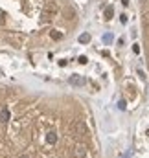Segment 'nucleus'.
I'll list each match as a JSON object with an SVG mask.
<instances>
[{
	"instance_id": "nucleus-13",
	"label": "nucleus",
	"mask_w": 149,
	"mask_h": 158,
	"mask_svg": "<svg viewBox=\"0 0 149 158\" xmlns=\"http://www.w3.org/2000/svg\"><path fill=\"white\" fill-rule=\"evenodd\" d=\"M133 52H134V53H138V52H140V46H138V44H134V46H133Z\"/></svg>"
},
{
	"instance_id": "nucleus-15",
	"label": "nucleus",
	"mask_w": 149,
	"mask_h": 158,
	"mask_svg": "<svg viewBox=\"0 0 149 158\" xmlns=\"http://www.w3.org/2000/svg\"><path fill=\"white\" fill-rule=\"evenodd\" d=\"M140 4H144V6H147V4H149V0H140Z\"/></svg>"
},
{
	"instance_id": "nucleus-10",
	"label": "nucleus",
	"mask_w": 149,
	"mask_h": 158,
	"mask_svg": "<svg viewBox=\"0 0 149 158\" xmlns=\"http://www.w3.org/2000/svg\"><path fill=\"white\" fill-rule=\"evenodd\" d=\"M112 13H114L112 6H107V7H105V11H103V15H105V19H107V20H111V19H112Z\"/></svg>"
},
{
	"instance_id": "nucleus-1",
	"label": "nucleus",
	"mask_w": 149,
	"mask_h": 158,
	"mask_svg": "<svg viewBox=\"0 0 149 158\" xmlns=\"http://www.w3.org/2000/svg\"><path fill=\"white\" fill-rule=\"evenodd\" d=\"M57 13H59V6H57L55 2H46V6H44V9H42V20H50V19H53Z\"/></svg>"
},
{
	"instance_id": "nucleus-12",
	"label": "nucleus",
	"mask_w": 149,
	"mask_h": 158,
	"mask_svg": "<svg viewBox=\"0 0 149 158\" xmlns=\"http://www.w3.org/2000/svg\"><path fill=\"white\" fill-rule=\"evenodd\" d=\"M77 61H79V63H81V64H87V61H88V59H87V57H85V55H81V57H79V59H77Z\"/></svg>"
},
{
	"instance_id": "nucleus-3",
	"label": "nucleus",
	"mask_w": 149,
	"mask_h": 158,
	"mask_svg": "<svg viewBox=\"0 0 149 158\" xmlns=\"http://www.w3.org/2000/svg\"><path fill=\"white\" fill-rule=\"evenodd\" d=\"M6 39H7L9 44H13L15 48H20V46H22V42H24V37H22L20 33H7V35H6Z\"/></svg>"
},
{
	"instance_id": "nucleus-17",
	"label": "nucleus",
	"mask_w": 149,
	"mask_h": 158,
	"mask_svg": "<svg viewBox=\"0 0 149 158\" xmlns=\"http://www.w3.org/2000/svg\"><path fill=\"white\" fill-rule=\"evenodd\" d=\"M121 4H123V6H127V4H129V0H121Z\"/></svg>"
},
{
	"instance_id": "nucleus-11",
	"label": "nucleus",
	"mask_w": 149,
	"mask_h": 158,
	"mask_svg": "<svg viewBox=\"0 0 149 158\" xmlns=\"http://www.w3.org/2000/svg\"><path fill=\"white\" fill-rule=\"evenodd\" d=\"M79 42H81V44H88V42H90V35H88V33L79 35Z\"/></svg>"
},
{
	"instance_id": "nucleus-6",
	"label": "nucleus",
	"mask_w": 149,
	"mask_h": 158,
	"mask_svg": "<svg viewBox=\"0 0 149 158\" xmlns=\"http://www.w3.org/2000/svg\"><path fill=\"white\" fill-rule=\"evenodd\" d=\"M68 81H70V85H74V86H83V85H85V79L81 77V76H77V74H75V76H70Z\"/></svg>"
},
{
	"instance_id": "nucleus-14",
	"label": "nucleus",
	"mask_w": 149,
	"mask_h": 158,
	"mask_svg": "<svg viewBox=\"0 0 149 158\" xmlns=\"http://www.w3.org/2000/svg\"><path fill=\"white\" fill-rule=\"evenodd\" d=\"M103 40H105V42H111L112 37H111V35H105V37H103Z\"/></svg>"
},
{
	"instance_id": "nucleus-2",
	"label": "nucleus",
	"mask_w": 149,
	"mask_h": 158,
	"mask_svg": "<svg viewBox=\"0 0 149 158\" xmlns=\"http://www.w3.org/2000/svg\"><path fill=\"white\" fill-rule=\"evenodd\" d=\"M70 134L72 136H83V134H87V125H85L83 119H74L70 123Z\"/></svg>"
},
{
	"instance_id": "nucleus-8",
	"label": "nucleus",
	"mask_w": 149,
	"mask_h": 158,
	"mask_svg": "<svg viewBox=\"0 0 149 158\" xmlns=\"http://www.w3.org/2000/svg\"><path fill=\"white\" fill-rule=\"evenodd\" d=\"M7 121H9V110L2 109L0 110V123H7Z\"/></svg>"
},
{
	"instance_id": "nucleus-7",
	"label": "nucleus",
	"mask_w": 149,
	"mask_h": 158,
	"mask_svg": "<svg viewBox=\"0 0 149 158\" xmlns=\"http://www.w3.org/2000/svg\"><path fill=\"white\" fill-rule=\"evenodd\" d=\"M46 142H48L50 145H55V143H57V132H55V131H48V134H46Z\"/></svg>"
},
{
	"instance_id": "nucleus-9",
	"label": "nucleus",
	"mask_w": 149,
	"mask_h": 158,
	"mask_svg": "<svg viewBox=\"0 0 149 158\" xmlns=\"http://www.w3.org/2000/svg\"><path fill=\"white\" fill-rule=\"evenodd\" d=\"M50 37H52L53 40H61V39H63V33H61V31H57V30H52V31H50Z\"/></svg>"
},
{
	"instance_id": "nucleus-4",
	"label": "nucleus",
	"mask_w": 149,
	"mask_h": 158,
	"mask_svg": "<svg viewBox=\"0 0 149 158\" xmlns=\"http://www.w3.org/2000/svg\"><path fill=\"white\" fill-rule=\"evenodd\" d=\"M72 156L74 158H85L87 156V147H85L83 143L74 145V149H72Z\"/></svg>"
},
{
	"instance_id": "nucleus-5",
	"label": "nucleus",
	"mask_w": 149,
	"mask_h": 158,
	"mask_svg": "<svg viewBox=\"0 0 149 158\" xmlns=\"http://www.w3.org/2000/svg\"><path fill=\"white\" fill-rule=\"evenodd\" d=\"M63 17H65L66 20H74L75 19V9L74 7H70V6H66V7L63 9Z\"/></svg>"
},
{
	"instance_id": "nucleus-16",
	"label": "nucleus",
	"mask_w": 149,
	"mask_h": 158,
	"mask_svg": "<svg viewBox=\"0 0 149 158\" xmlns=\"http://www.w3.org/2000/svg\"><path fill=\"white\" fill-rule=\"evenodd\" d=\"M19 158H32V156H30V155H20Z\"/></svg>"
}]
</instances>
